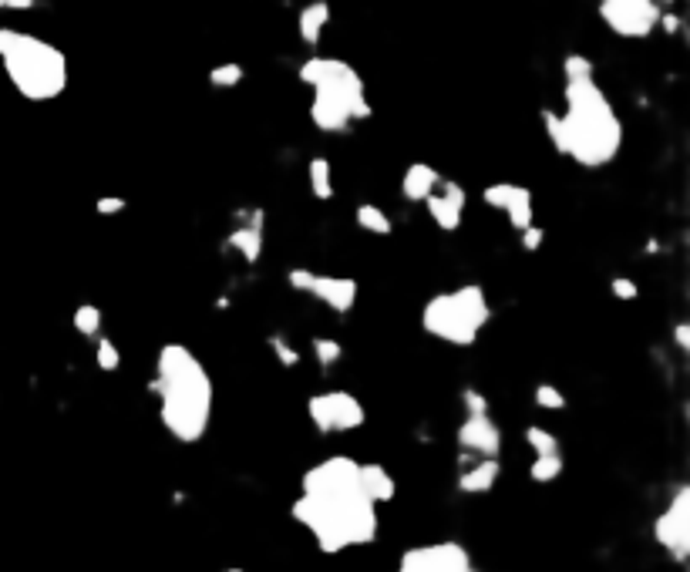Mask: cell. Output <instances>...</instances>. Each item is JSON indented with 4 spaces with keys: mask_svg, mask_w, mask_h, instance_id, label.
Segmentation results:
<instances>
[{
    "mask_svg": "<svg viewBox=\"0 0 690 572\" xmlns=\"http://www.w3.org/2000/svg\"><path fill=\"white\" fill-rule=\"evenodd\" d=\"M300 81L314 88V105L310 118L320 132H347L354 122L371 118V101H367L364 81L347 61L337 58H310L300 64Z\"/></svg>",
    "mask_w": 690,
    "mask_h": 572,
    "instance_id": "obj_4",
    "label": "cell"
},
{
    "mask_svg": "<svg viewBox=\"0 0 690 572\" xmlns=\"http://www.w3.org/2000/svg\"><path fill=\"white\" fill-rule=\"evenodd\" d=\"M532 401H536L542 411H563L566 408V394L559 391L556 384H539L536 391H532Z\"/></svg>",
    "mask_w": 690,
    "mask_h": 572,
    "instance_id": "obj_26",
    "label": "cell"
},
{
    "mask_svg": "<svg viewBox=\"0 0 690 572\" xmlns=\"http://www.w3.org/2000/svg\"><path fill=\"white\" fill-rule=\"evenodd\" d=\"M563 475V455H536V461L529 465V478L539 485H549Z\"/></svg>",
    "mask_w": 690,
    "mask_h": 572,
    "instance_id": "obj_23",
    "label": "cell"
},
{
    "mask_svg": "<svg viewBox=\"0 0 690 572\" xmlns=\"http://www.w3.org/2000/svg\"><path fill=\"white\" fill-rule=\"evenodd\" d=\"M101 307L95 303H81V307L71 313V327L78 330L81 337H101Z\"/></svg>",
    "mask_w": 690,
    "mask_h": 572,
    "instance_id": "obj_22",
    "label": "cell"
},
{
    "mask_svg": "<svg viewBox=\"0 0 690 572\" xmlns=\"http://www.w3.org/2000/svg\"><path fill=\"white\" fill-rule=\"evenodd\" d=\"M657 0H600V17L620 38H650L660 24Z\"/></svg>",
    "mask_w": 690,
    "mask_h": 572,
    "instance_id": "obj_8",
    "label": "cell"
},
{
    "mask_svg": "<svg viewBox=\"0 0 690 572\" xmlns=\"http://www.w3.org/2000/svg\"><path fill=\"white\" fill-rule=\"evenodd\" d=\"M505 216H509L512 229H519V233H522V229H529V226H536V216H532V196L515 202L512 209H505Z\"/></svg>",
    "mask_w": 690,
    "mask_h": 572,
    "instance_id": "obj_30",
    "label": "cell"
},
{
    "mask_svg": "<svg viewBox=\"0 0 690 572\" xmlns=\"http://www.w3.org/2000/svg\"><path fill=\"white\" fill-rule=\"evenodd\" d=\"M610 293L616 300H637L640 297V286L633 283V280H627V276H613L610 280Z\"/></svg>",
    "mask_w": 690,
    "mask_h": 572,
    "instance_id": "obj_32",
    "label": "cell"
},
{
    "mask_svg": "<svg viewBox=\"0 0 690 572\" xmlns=\"http://www.w3.org/2000/svg\"><path fill=\"white\" fill-rule=\"evenodd\" d=\"M330 24V4L327 0H314V4H307L297 17V31H300V41L310 44V48H317L320 34H324V27Z\"/></svg>",
    "mask_w": 690,
    "mask_h": 572,
    "instance_id": "obj_18",
    "label": "cell"
},
{
    "mask_svg": "<svg viewBox=\"0 0 690 572\" xmlns=\"http://www.w3.org/2000/svg\"><path fill=\"white\" fill-rule=\"evenodd\" d=\"M563 75H566V81H590L593 78V61L586 58V54H566Z\"/></svg>",
    "mask_w": 690,
    "mask_h": 572,
    "instance_id": "obj_28",
    "label": "cell"
},
{
    "mask_svg": "<svg viewBox=\"0 0 690 572\" xmlns=\"http://www.w3.org/2000/svg\"><path fill=\"white\" fill-rule=\"evenodd\" d=\"M566 112L542 108V125L559 155L583 169H603L623 149V122L596 81H566Z\"/></svg>",
    "mask_w": 690,
    "mask_h": 572,
    "instance_id": "obj_2",
    "label": "cell"
},
{
    "mask_svg": "<svg viewBox=\"0 0 690 572\" xmlns=\"http://www.w3.org/2000/svg\"><path fill=\"white\" fill-rule=\"evenodd\" d=\"M270 350H273V354H276V361H280L283 367H297V364H300V350L293 347L287 337L273 334V337H270Z\"/></svg>",
    "mask_w": 690,
    "mask_h": 572,
    "instance_id": "obj_31",
    "label": "cell"
},
{
    "mask_svg": "<svg viewBox=\"0 0 690 572\" xmlns=\"http://www.w3.org/2000/svg\"><path fill=\"white\" fill-rule=\"evenodd\" d=\"M489 320L492 307L478 283H465L452 293H435L421 310V330L452 347H472Z\"/></svg>",
    "mask_w": 690,
    "mask_h": 572,
    "instance_id": "obj_6",
    "label": "cell"
},
{
    "mask_svg": "<svg viewBox=\"0 0 690 572\" xmlns=\"http://www.w3.org/2000/svg\"><path fill=\"white\" fill-rule=\"evenodd\" d=\"M149 391L159 398V418L172 438L196 445L213 421L216 387L202 361L182 344H165L155 361Z\"/></svg>",
    "mask_w": 690,
    "mask_h": 572,
    "instance_id": "obj_3",
    "label": "cell"
},
{
    "mask_svg": "<svg viewBox=\"0 0 690 572\" xmlns=\"http://www.w3.org/2000/svg\"><path fill=\"white\" fill-rule=\"evenodd\" d=\"M307 414L314 421L320 435H334V431H357L364 424V404L351 391H324L307 401Z\"/></svg>",
    "mask_w": 690,
    "mask_h": 572,
    "instance_id": "obj_7",
    "label": "cell"
},
{
    "mask_svg": "<svg viewBox=\"0 0 690 572\" xmlns=\"http://www.w3.org/2000/svg\"><path fill=\"white\" fill-rule=\"evenodd\" d=\"M128 202L122 196H105V199H98L95 202V212L98 216H118V212H125Z\"/></svg>",
    "mask_w": 690,
    "mask_h": 572,
    "instance_id": "obj_34",
    "label": "cell"
},
{
    "mask_svg": "<svg viewBox=\"0 0 690 572\" xmlns=\"http://www.w3.org/2000/svg\"><path fill=\"white\" fill-rule=\"evenodd\" d=\"M307 182H310V192H314V199L327 202L334 196V175H330V162L327 159H310L307 165Z\"/></svg>",
    "mask_w": 690,
    "mask_h": 572,
    "instance_id": "obj_21",
    "label": "cell"
},
{
    "mask_svg": "<svg viewBox=\"0 0 690 572\" xmlns=\"http://www.w3.org/2000/svg\"><path fill=\"white\" fill-rule=\"evenodd\" d=\"M532 192L526 186H515V182H495V186H485L482 192V199H485V206H492V209H512L515 202H522V199H529Z\"/></svg>",
    "mask_w": 690,
    "mask_h": 572,
    "instance_id": "obj_19",
    "label": "cell"
},
{
    "mask_svg": "<svg viewBox=\"0 0 690 572\" xmlns=\"http://www.w3.org/2000/svg\"><path fill=\"white\" fill-rule=\"evenodd\" d=\"M0 61L17 95L27 101H51L68 85V58L34 34L0 27Z\"/></svg>",
    "mask_w": 690,
    "mask_h": 572,
    "instance_id": "obj_5",
    "label": "cell"
},
{
    "mask_svg": "<svg viewBox=\"0 0 690 572\" xmlns=\"http://www.w3.org/2000/svg\"><path fill=\"white\" fill-rule=\"evenodd\" d=\"M458 448L468 455L499 458L502 451V431L489 414H465L462 428H458Z\"/></svg>",
    "mask_w": 690,
    "mask_h": 572,
    "instance_id": "obj_12",
    "label": "cell"
},
{
    "mask_svg": "<svg viewBox=\"0 0 690 572\" xmlns=\"http://www.w3.org/2000/svg\"><path fill=\"white\" fill-rule=\"evenodd\" d=\"M674 340H677L680 350H690V324H687V320H684V324L674 327Z\"/></svg>",
    "mask_w": 690,
    "mask_h": 572,
    "instance_id": "obj_37",
    "label": "cell"
},
{
    "mask_svg": "<svg viewBox=\"0 0 690 572\" xmlns=\"http://www.w3.org/2000/svg\"><path fill=\"white\" fill-rule=\"evenodd\" d=\"M310 347H314V357L320 361V367H334L340 357H344V347H340L334 337H314Z\"/></svg>",
    "mask_w": 690,
    "mask_h": 572,
    "instance_id": "obj_27",
    "label": "cell"
},
{
    "mask_svg": "<svg viewBox=\"0 0 690 572\" xmlns=\"http://www.w3.org/2000/svg\"><path fill=\"white\" fill-rule=\"evenodd\" d=\"M653 539H657L677 562L687 559V552H690V488L687 485L677 488L664 515L653 522Z\"/></svg>",
    "mask_w": 690,
    "mask_h": 572,
    "instance_id": "obj_10",
    "label": "cell"
},
{
    "mask_svg": "<svg viewBox=\"0 0 690 572\" xmlns=\"http://www.w3.org/2000/svg\"><path fill=\"white\" fill-rule=\"evenodd\" d=\"M499 458H478L472 468H465L462 475H458V492L465 495H485L492 492L495 482H499Z\"/></svg>",
    "mask_w": 690,
    "mask_h": 572,
    "instance_id": "obj_15",
    "label": "cell"
},
{
    "mask_svg": "<svg viewBox=\"0 0 690 572\" xmlns=\"http://www.w3.org/2000/svg\"><path fill=\"white\" fill-rule=\"evenodd\" d=\"M438 182H441V175L431 169V165L414 162V165H408V172H404L401 192H404V199H408V202H425L431 192L438 189Z\"/></svg>",
    "mask_w": 690,
    "mask_h": 572,
    "instance_id": "obj_17",
    "label": "cell"
},
{
    "mask_svg": "<svg viewBox=\"0 0 690 572\" xmlns=\"http://www.w3.org/2000/svg\"><path fill=\"white\" fill-rule=\"evenodd\" d=\"M95 361L105 374H115L118 364H122V354H118V347L112 344L108 337H98V347H95Z\"/></svg>",
    "mask_w": 690,
    "mask_h": 572,
    "instance_id": "obj_29",
    "label": "cell"
},
{
    "mask_svg": "<svg viewBox=\"0 0 690 572\" xmlns=\"http://www.w3.org/2000/svg\"><path fill=\"white\" fill-rule=\"evenodd\" d=\"M526 445L536 451V455H559V438L552 431L539 428V424H529L526 428Z\"/></svg>",
    "mask_w": 690,
    "mask_h": 572,
    "instance_id": "obj_24",
    "label": "cell"
},
{
    "mask_svg": "<svg viewBox=\"0 0 690 572\" xmlns=\"http://www.w3.org/2000/svg\"><path fill=\"white\" fill-rule=\"evenodd\" d=\"M542 239H546V229H542V226L522 229V249H529V253H536V249L542 246Z\"/></svg>",
    "mask_w": 690,
    "mask_h": 572,
    "instance_id": "obj_35",
    "label": "cell"
},
{
    "mask_svg": "<svg viewBox=\"0 0 690 572\" xmlns=\"http://www.w3.org/2000/svg\"><path fill=\"white\" fill-rule=\"evenodd\" d=\"M441 189H435L431 196L425 199L428 206V216L435 219L438 229H445V233H455L458 226H462V212H465V189L458 186V182H438Z\"/></svg>",
    "mask_w": 690,
    "mask_h": 572,
    "instance_id": "obj_13",
    "label": "cell"
},
{
    "mask_svg": "<svg viewBox=\"0 0 690 572\" xmlns=\"http://www.w3.org/2000/svg\"><path fill=\"white\" fill-rule=\"evenodd\" d=\"M229 246H233L246 263L260 260L263 256V209H256L250 216V223L236 226L233 233H229Z\"/></svg>",
    "mask_w": 690,
    "mask_h": 572,
    "instance_id": "obj_14",
    "label": "cell"
},
{
    "mask_svg": "<svg viewBox=\"0 0 690 572\" xmlns=\"http://www.w3.org/2000/svg\"><path fill=\"white\" fill-rule=\"evenodd\" d=\"M354 219H357V226L367 229V233H374V236H388L394 229L391 216L381 206H374V202H361L354 212Z\"/></svg>",
    "mask_w": 690,
    "mask_h": 572,
    "instance_id": "obj_20",
    "label": "cell"
},
{
    "mask_svg": "<svg viewBox=\"0 0 690 572\" xmlns=\"http://www.w3.org/2000/svg\"><path fill=\"white\" fill-rule=\"evenodd\" d=\"M361 488L374 505H384V502H391L394 492H398V482H394V475L384 465L367 461V465H361Z\"/></svg>",
    "mask_w": 690,
    "mask_h": 572,
    "instance_id": "obj_16",
    "label": "cell"
},
{
    "mask_svg": "<svg viewBox=\"0 0 690 572\" xmlns=\"http://www.w3.org/2000/svg\"><path fill=\"white\" fill-rule=\"evenodd\" d=\"M243 64H236V61H226V64H216L213 71H209V85L213 88H236L239 81H243Z\"/></svg>",
    "mask_w": 690,
    "mask_h": 572,
    "instance_id": "obj_25",
    "label": "cell"
},
{
    "mask_svg": "<svg viewBox=\"0 0 690 572\" xmlns=\"http://www.w3.org/2000/svg\"><path fill=\"white\" fill-rule=\"evenodd\" d=\"M290 512L327 556L377 539V505L361 488V465L347 455L307 468Z\"/></svg>",
    "mask_w": 690,
    "mask_h": 572,
    "instance_id": "obj_1",
    "label": "cell"
},
{
    "mask_svg": "<svg viewBox=\"0 0 690 572\" xmlns=\"http://www.w3.org/2000/svg\"><path fill=\"white\" fill-rule=\"evenodd\" d=\"M462 401H465V414H489V401H485V394L475 391V387H465Z\"/></svg>",
    "mask_w": 690,
    "mask_h": 572,
    "instance_id": "obj_33",
    "label": "cell"
},
{
    "mask_svg": "<svg viewBox=\"0 0 690 572\" xmlns=\"http://www.w3.org/2000/svg\"><path fill=\"white\" fill-rule=\"evenodd\" d=\"M287 283L297 293H307V297L320 300L334 313H351L357 303V283L351 276H320V273H310L307 266H293L287 273Z\"/></svg>",
    "mask_w": 690,
    "mask_h": 572,
    "instance_id": "obj_9",
    "label": "cell"
},
{
    "mask_svg": "<svg viewBox=\"0 0 690 572\" xmlns=\"http://www.w3.org/2000/svg\"><path fill=\"white\" fill-rule=\"evenodd\" d=\"M38 0H0V11H34Z\"/></svg>",
    "mask_w": 690,
    "mask_h": 572,
    "instance_id": "obj_36",
    "label": "cell"
},
{
    "mask_svg": "<svg viewBox=\"0 0 690 572\" xmlns=\"http://www.w3.org/2000/svg\"><path fill=\"white\" fill-rule=\"evenodd\" d=\"M398 572H475L468 552L458 542H431L414 546L401 556Z\"/></svg>",
    "mask_w": 690,
    "mask_h": 572,
    "instance_id": "obj_11",
    "label": "cell"
}]
</instances>
